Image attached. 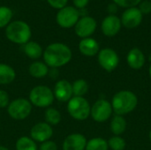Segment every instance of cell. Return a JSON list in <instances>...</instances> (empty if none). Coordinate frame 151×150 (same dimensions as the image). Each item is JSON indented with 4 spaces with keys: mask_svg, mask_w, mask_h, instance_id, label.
Instances as JSON below:
<instances>
[{
    "mask_svg": "<svg viewBox=\"0 0 151 150\" xmlns=\"http://www.w3.org/2000/svg\"><path fill=\"white\" fill-rule=\"evenodd\" d=\"M43 62L52 69L66 65L73 57L71 49L65 43L53 42L46 47L42 54Z\"/></svg>",
    "mask_w": 151,
    "mask_h": 150,
    "instance_id": "6da1fadb",
    "label": "cell"
},
{
    "mask_svg": "<svg viewBox=\"0 0 151 150\" xmlns=\"http://www.w3.org/2000/svg\"><path fill=\"white\" fill-rule=\"evenodd\" d=\"M138 104V98L134 93L129 90H122L114 95L111 100L113 111L119 116L132 112Z\"/></svg>",
    "mask_w": 151,
    "mask_h": 150,
    "instance_id": "7a4b0ae2",
    "label": "cell"
},
{
    "mask_svg": "<svg viewBox=\"0 0 151 150\" xmlns=\"http://www.w3.org/2000/svg\"><path fill=\"white\" fill-rule=\"evenodd\" d=\"M32 31L30 26L22 20H14L5 28L6 38L16 44L24 45L30 41Z\"/></svg>",
    "mask_w": 151,
    "mask_h": 150,
    "instance_id": "3957f363",
    "label": "cell"
},
{
    "mask_svg": "<svg viewBox=\"0 0 151 150\" xmlns=\"http://www.w3.org/2000/svg\"><path fill=\"white\" fill-rule=\"evenodd\" d=\"M28 100L33 106L37 108H49L53 103L55 97L53 90L45 85L34 87L29 93Z\"/></svg>",
    "mask_w": 151,
    "mask_h": 150,
    "instance_id": "277c9868",
    "label": "cell"
},
{
    "mask_svg": "<svg viewBox=\"0 0 151 150\" xmlns=\"http://www.w3.org/2000/svg\"><path fill=\"white\" fill-rule=\"evenodd\" d=\"M91 106L85 97L73 96L67 102V112L75 120L83 121L90 116Z\"/></svg>",
    "mask_w": 151,
    "mask_h": 150,
    "instance_id": "5b68a950",
    "label": "cell"
},
{
    "mask_svg": "<svg viewBox=\"0 0 151 150\" xmlns=\"http://www.w3.org/2000/svg\"><path fill=\"white\" fill-rule=\"evenodd\" d=\"M33 105L28 99L19 97L10 102L7 109L8 115L14 120H24L32 112Z\"/></svg>",
    "mask_w": 151,
    "mask_h": 150,
    "instance_id": "8992f818",
    "label": "cell"
},
{
    "mask_svg": "<svg viewBox=\"0 0 151 150\" xmlns=\"http://www.w3.org/2000/svg\"><path fill=\"white\" fill-rule=\"evenodd\" d=\"M79 10L73 6H65L58 10L56 21L58 26L62 28H71L76 25L80 19Z\"/></svg>",
    "mask_w": 151,
    "mask_h": 150,
    "instance_id": "52a82bcc",
    "label": "cell"
},
{
    "mask_svg": "<svg viewBox=\"0 0 151 150\" xmlns=\"http://www.w3.org/2000/svg\"><path fill=\"white\" fill-rule=\"evenodd\" d=\"M111 103L104 99L97 100L90 110V116L97 123H104L107 121L112 114Z\"/></svg>",
    "mask_w": 151,
    "mask_h": 150,
    "instance_id": "ba28073f",
    "label": "cell"
},
{
    "mask_svg": "<svg viewBox=\"0 0 151 150\" xmlns=\"http://www.w3.org/2000/svg\"><path fill=\"white\" fill-rule=\"evenodd\" d=\"M97 59L100 66L105 71L111 72L114 71L119 63V57L115 50L110 48H105L99 50Z\"/></svg>",
    "mask_w": 151,
    "mask_h": 150,
    "instance_id": "9c48e42d",
    "label": "cell"
},
{
    "mask_svg": "<svg viewBox=\"0 0 151 150\" xmlns=\"http://www.w3.org/2000/svg\"><path fill=\"white\" fill-rule=\"evenodd\" d=\"M96 21L93 17L84 16L81 17L74 26V31L77 36L81 39L90 37L96 29Z\"/></svg>",
    "mask_w": 151,
    "mask_h": 150,
    "instance_id": "30bf717a",
    "label": "cell"
},
{
    "mask_svg": "<svg viewBox=\"0 0 151 150\" xmlns=\"http://www.w3.org/2000/svg\"><path fill=\"white\" fill-rule=\"evenodd\" d=\"M53 136L52 126L46 122H39L32 126L30 129V138L35 142L42 143L50 141Z\"/></svg>",
    "mask_w": 151,
    "mask_h": 150,
    "instance_id": "8fae6325",
    "label": "cell"
},
{
    "mask_svg": "<svg viewBox=\"0 0 151 150\" xmlns=\"http://www.w3.org/2000/svg\"><path fill=\"white\" fill-rule=\"evenodd\" d=\"M143 14L141 12L138 7H132L126 9L121 15V24L129 29L135 28L140 26L142 21Z\"/></svg>",
    "mask_w": 151,
    "mask_h": 150,
    "instance_id": "7c38bea8",
    "label": "cell"
},
{
    "mask_svg": "<svg viewBox=\"0 0 151 150\" xmlns=\"http://www.w3.org/2000/svg\"><path fill=\"white\" fill-rule=\"evenodd\" d=\"M55 99L61 103H67L73 96L72 83L66 80H59L56 82L53 89Z\"/></svg>",
    "mask_w": 151,
    "mask_h": 150,
    "instance_id": "4fadbf2b",
    "label": "cell"
},
{
    "mask_svg": "<svg viewBox=\"0 0 151 150\" xmlns=\"http://www.w3.org/2000/svg\"><path fill=\"white\" fill-rule=\"evenodd\" d=\"M121 20L116 15L106 16L101 24V29L104 35L108 37L115 36L121 28Z\"/></svg>",
    "mask_w": 151,
    "mask_h": 150,
    "instance_id": "5bb4252c",
    "label": "cell"
},
{
    "mask_svg": "<svg viewBox=\"0 0 151 150\" xmlns=\"http://www.w3.org/2000/svg\"><path fill=\"white\" fill-rule=\"evenodd\" d=\"M87 139L81 133H71L67 135L62 144L63 150H85Z\"/></svg>",
    "mask_w": 151,
    "mask_h": 150,
    "instance_id": "9a60e30c",
    "label": "cell"
},
{
    "mask_svg": "<svg viewBox=\"0 0 151 150\" xmlns=\"http://www.w3.org/2000/svg\"><path fill=\"white\" fill-rule=\"evenodd\" d=\"M80 52L86 57H94L99 52V44L96 40L91 37L81 39L79 42Z\"/></svg>",
    "mask_w": 151,
    "mask_h": 150,
    "instance_id": "2e32d148",
    "label": "cell"
},
{
    "mask_svg": "<svg viewBox=\"0 0 151 150\" xmlns=\"http://www.w3.org/2000/svg\"><path fill=\"white\" fill-rule=\"evenodd\" d=\"M127 61L131 68L137 70V69H141L144 65L146 60L143 52L138 48H134L128 52L127 57Z\"/></svg>",
    "mask_w": 151,
    "mask_h": 150,
    "instance_id": "e0dca14e",
    "label": "cell"
},
{
    "mask_svg": "<svg viewBox=\"0 0 151 150\" xmlns=\"http://www.w3.org/2000/svg\"><path fill=\"white\" fill-rule=\"evenodd\" d=\"M50 72V67L42 61H34L28 66V73L35 79H42Z\"/></svg>",
    "mask_w": 151,
    "mask_h": 150,
    "instance_id": "ac0fdd59",
    "label": "cell"
},
{
    "mask_svg": "<svg viewBox=\"0 0 151 150\" xmlns=\"http://www.w3.org/2000/svg\"><path fill=\"white\" fill-rule=\"evenodd\" d=\"M23 51L27 57L35 61L40 57H42L43 54V50L42 46L38 42L34 41H29L28 42L24 44Z\"/></svg>",
    "mask_w": 151,
    "mask_h": 150,
    "instance_id": "d6986e66",
    "label": "cell"
},
{
    "mask_svg": "<svg viewBox=\"0 0 151 150\" xmlns=\"http://www.w3.org/2000/svg\"><path fill=\"white\" fill-rule=\"evenodd\" d=\"M16 72L11 65L0 63V85H8L14 81Z\"/></svg>",
    "mask_w": 151,
    "mask_h": 150,
    "instance_id": "ffe728a7",
    "label": "cell"
},
{
    "mask_svg": "<svg viewBox=\"0 0 151 150\" xmlns=\"http://www.w3.org/2000/svg\"><path fill=\"white\" fill-rule=\"evenodd\" d=\"M110 127H111V131L112 132V133H114L116 136H119L126 131L127 121L123 118V116L116 115L111 121Z\"/></svg>",
    "mask_w": 151,
    "mask_h": 150,
    "instance_id": "44dd1931",
    "label": "cell"
},
{
    "mask_svg": "<svg viewBox=\"0 0 151 150\" xmlns=\"http://www.w3.org/2000/svg\"><path fill=\"white\" fill-rule=\"evenodd\" d=\"M44 119L47 124L52 126H57L61 122L62 116L61 113L58 110L53 108V107H49L46 109L44 112Z\"/></svg>",
    "mask_w": 151,
    "mask_h": 150,
    "instance_id": "7402d4cb",
    "label": "cell"
},
{
    "mask_svg": "<svg viewBox=\"0 0 151 150\" xmlns=\"http://www.w3.org/2000/svg\"><path fill=\"white\" fill-rule=\"evenodd\" d=\"M16 150H38L36 142L28 136L19 137L15 143Z\"/></svg>",
    "mask_w": 151,
    "mask_h": 150,
    "instance_id": "603a6c76",
    "label": "cell"
},
{
    "mask_svg": "<svg viewBox=\"0 0 151 150\" xmlns=\"http://www.w3.org/2000/svg\"><path fill=\"white\" fill-rule=\"evenodd\" d=\"M73 88V96H80L84 97V95L88 91V84L83 79H78L72 83Z\"/></svg>",
    "mask_w": 151,
    "mask_h": 150,
    "instance_id": "cb8c5ba5",
    "label": "cell"
},
{
    "mask_svg": "<svg viewBox=\"0 0 151 150\" xmlns=\"http://www.w3.org/2000/svg\"><path fill=\"white\" fill-rule=\"evenodd\" d=\"M108 141L103 138H93L87 142L85 150H108Z\"/></svg>",
    "mask_w": 151,
    "mask_h": 150,
    "instance_id": "d4e9b609",
    "label": "cell"
},
{
    "mask_svg": "<svg viewBox=\"0 0 151 150\" xmlns=\"http://www.w3.org/2000/svg\"><path fill=\"white\" fill-rule=\"evenodd\" d=\"M13 16V11L7 6H0V28L6 27Z\"/></svg>",
    "mask_w": 151,
    "mask_h": 150,
    "instance_id": "484cf974",
    "label": "cell"
},
{
    "mask_svg": "<svg viewBox=\"0 0 151 150\" xmlns=\"http://www.w3.org/2000/svg\"><path fill=\"white\" fill-rule=\"evenodd\" d=\"M108 146L111 150H124L126 148V141L120 136H113L108 141Z\"/></svg>",
    "mask_w": 151,
    "mask_h": 150,
    "instance_id": "4316f807",
    "label": "cell"
},
{
    "mask_svg": "<svg viewBox=\"0 0 151 150\" xmlns=\"http://www.w3.org/2000/svg\"><path fill=\"white\" fill-rule=\"evenodd\" d=\"M142 2V0H113V3L116 4L119 7H123L126 9L136 7L139 5V4Z\"/></svg>",
    "mask_w": 151,
    "mask_h": 150,
    "instance_id": "83f0119b",
    "label": "cell"
},
{
    "mask_svg": "<svg viewBox=\"0 0 151 150\" xmlns=\"http://www.w3.org/2000/svg\"><path fill=\"white\" fill-rule=\"evenodd\" d=\"M9 103H10V97L8 93L4 89H0V108L1 109L7 108Z\"/></svg>",
    "mask_w": 151,
    "mask_h": 150,
    "instance_id": "f1b7e54d",
    "label": "cell"
},
{
    "mask_svg": "<svg viewBox=\"0 0 151 150\" xmlns=\"http://www.w3.org/2000/svg\"><path fill=\"white\" fill-rule=\"evenodd\" d=\"M38 150H58V145L53 141H47L40 144Z\"/></svg>",
    "mask_w": 151,
    "mask_h": 150,
    "instance_id": "f546056e",
    "label": "cell"
},
{
    "mask_svg": "<svg viewBox=\"0 0 151 150\" xmlns=\"http://www.w3.org/2000/svg\"><path fill=\"white\" fill-rule=\"evenodd\" d=\"M47 2L52 8L60 10L66 6L68 0H47Z\"/></svg>",
    "mask_w": 151,
    "mask_h": 150,
    "instance_id": "4dcf8cb0",
    "label": "cell"
},
{
    "mask_svg": "<svg viewBox=\"0 0 151 150\" xmlns=\"http://www.w3.org/2000/svg\"><path fill=\"white\" fill-rule=\"evenodd\" d=\"M138 8L142 14H150L151 12V1L145 0L141 2Z\"/></svg>",
    "mask_w": 151,
    "mask_h": 150,
    "instance_id": "1f68e13d",
    "label": "cell"
},
{
    "mask_svg": "<svg viewBox=\"0 0 151 150\" xmlns=\"http://www.w3.org/2000/svg\"><path fill=\"white\" fill-rule=\"evenodd\" d=\"M73 2L74 7L78 10H81V9L86 8L89 0H73Z\"/></svg>",
    "mask_w": 151,
    "mask_h": 150,
    "instance_id": "d6a6232c",
    "label": "cell"
},
{
    "mask_svg": "<svg viewBox=\"0 0 151 150\" xmlns=\"http://www.w3.org/2000/svg\"><path fill=\"white\" fill-rule=\"evenodd\" d=\"M107 11L110 13L109 15H115V13L118 11V5L114 3L109 4L107 6Z\"/></svg>",
    "mask_w": 151,
    "mask_h": 150,
    "instance_id": "836d02e7",
    "label": "cell"
},
{
    "mask_svg": "<svg viewBox=\"0 0 151 150\" xmlns=\"http://www.w3.org/2000/svg\"><path fill=\"white\" fill-rule=\"evenodd\" d=\"M0 150H9V149L5 146H0Z\"/></svg>",
    "mask_w": 151,
    "mask_h": 150,
    "instance_id": "e575fe53",
    "label": "cell"
},
{
    "mask_svg": "<svg viewBox=\"0 0 151 150\" xmlns=\"http://www.w3.org/2000/svg\"><path fill=\"white\" fill-rule=\"evenodd\" d=\"M149 73H150V77L151 79V65L150 66V69H149Z\"/></svg>",
    "mask_w": 151,
    "mask_h": 150,
    "instance_id": "d590c367",
    "label": "cell"
},
{
    "mask_svg": "<svg viewBox=\"0 0 151 150\" xmlns=\"http://www.w3.org/2000/svg\"><path fill=\"white\" fill-rule=\"evenodd\" d=\"M149 136H150V141H151V130H150V134H149Z\"/></svg>",
    "mask_w": 151,
    "mask_h": 150,
    "instance_id": "8d00e7d4",
    "label": "cell"
},
{
    "mask_svg": "<svg viewBox=\"0 0 151 150\" xmlns=\"http://www.w3.org/2000/svg\"><path fill=\"white\" fill-rule=\"evenodd\" d=\"M150 1H151V0H150Z\"/></svg>",
    "mask_w": 151,
    "mask_h": 150,
    "instance_id": "74e56055",
    "label": "cell"
}]
</instances>
